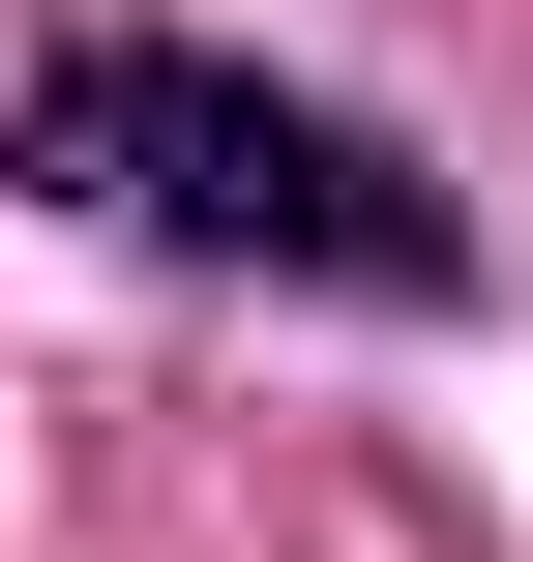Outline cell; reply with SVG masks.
<instances>
[{
	"instance_id": "cell-1",
	"label": "cell",
	"mask_w": 533,
	"mask_h": 562,
	"mask_svg": "<svg viewBox=\"0 0 533 562\" xmlns=\"http://www.w3.org/2000/svg\"><path fill=\"white\" fill-rule=\"evenodd\" d=\"M0 178L89 207V237H178V267H297V296H415V326L475 296V207H445L386 119L267 89V59H178V30L30 59V89H0Z\"/></svg>"
}]
</instances>
